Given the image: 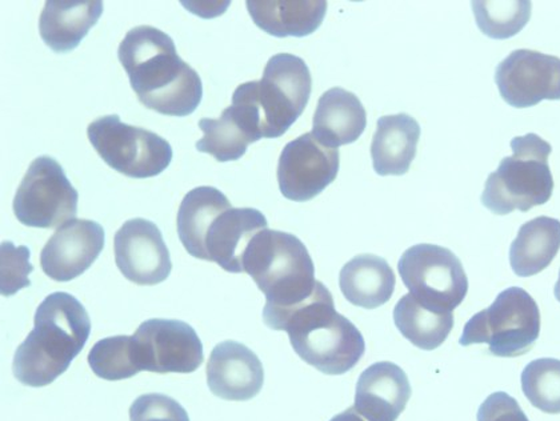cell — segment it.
Segmentation results:
<instances>
[{
    "label": "cell",
    "mask_w": 560,
    "mask_h": 421,
    "mask_svg": "<svg viewBox=\"0 0 560 421\" xmlns=\"http://www.w3.org/2000/svg\"><path fill=\"white\" fill-rule=\"evenodd\" d=\"M398 270L410 294L424 307L453 313L465 301L467 274L448 248L417 244L401 255Z\"/></svg>",
    "instance_id": "obj_9"
},
{
    "label": "cell",
    "mask_w": 560,
    "mask_h": 421,
    "mask_svg": "<svg viewBox=\"0 0 560 421\" xmlns=\"http://www.w3.org/2000/svg\"><path fill=\"white\" fill-rule=\"evenodd\" d=\"M553 292H556V297L560 302V271H559V279H558V282L556 284V290H553Z\"/></svg>",
    "instance_id": "obj_35"
},
{
    "label": "cell",
    "mask_w": 560,
    "mask_h": 421,
    "mask_svg": "<svg viewBox=\"0 0 560 421\" xmlns=\"http://www.w3.org/2000/svg\"><path fill=\"white\" fill-rule=\"evenodd\" d=\"M233 209L226 195L214 187H197L186 195L178 211V235L186 252L206 260V237L222 212Z\"/></svg>",
    "instance_id": "obj_25"
},
{
    "label": "cell",
    "mask_w": 560,
    "mask_h": 421,
    "mask_svg": "<svg viewBox=\"0 0 560 421\" xmlns=\"http://www.w3.org/2000/svg\"><path fill=\"white\" fill-rule=\"evenodd\" d=\"M478 421H529L514 398L506 393L489 396L480 406Z\"/></svg>",
    "instance_id": "obj_33"
},
{
    "label": "cell",
    "mask_w": 560,
    "mask_h": 421,
    "mask_svg": "<svg viewBox=\"0 0 560 421\" xmlns=\"http://www.w3.org/2000/svg\"><path fill=\"white\" fill-rule=\"evenodd\" d=\"M410 398L406 372L397 364L381 362L359 376L354 408L366 421H397Z\"/></svg>",
    "instance_id": "obj_17"
},
{
    "label": "cell",
    "mask_w": 560,
    "mask_h": 421,
    "mask_svg": "<svg viewBox=\"0 0 560 421\" xmlns=\"http://www.w3.org/2000/svg\"><path fill=\"white\" fill-rule=\"evenodd\" d=\"M30 249L15 247L12 242H3L0 247V292L3 296L15 295L22 289L32 285L28 274L34 271L30 264Z\"/></svg>",
    "instance_id": "obj_31"
},
{
    "label": "cell",
    "mask_w": 560,
    "mask_h": 421,
    "mask_svg": "<svg viewBox=\"0 0 560 421\" xmlns=\"http://www.w3.org/2000/svg\"><path fill=\"white\" fill-rule=\"evenodd\" d=\"M252 20L276 38H304L322 26L327 12L325 0H247Z\"/></svg>",
    "instance_id": "obj_22"
},
{
    "label": "cell",
    "mask_w": 560,
    "mask_h": 421,
    "mask_svg": "<svg viewBox=\"0 0 560 421\" xmlns=\"http://www.w3.org/2000/svg\"><path fill=\"white\" fill-rule=\"evenodd\" d=\"M312 90V72L304 60L292 54H277L267 62L260 81L241 84L234 94L257 108L261 137L276 139L303 114Z\"/></svg>",
    "instance_id": "obj_6"
},
{
    "label": "cell",
    "mask_w": 560,
    "mask_h": 421,
    "mask_svg": "<svg viewBox=\"0 0 560 421\" xmlns=\"http://www.w3.org/2000/svg\"><path fill=\"white\" fill-rule=\"evenodd\" d=\"M397 278L380 256L363 254L345 265L339 274L340 291L357 307L375 309L393 297Z\"/></svg>",
    "instance_id": "obj_24"
},
{
    "label": "cell",
    "mask_w": 560,
    "mask_h": 421,
    "mask_svg": "<svg viewBox=\"0 0 560 421\" xmlns=\"http://www.w3.org/2000/svg\"><path fill=\"white\" fill-rule=\"evenodd\" d=\"M511 149L513 155L490 174L482 194L483 206L495 215L527 212L552 197L551 144L537 133H527L511 140Z\"/></svg>",
    "instance_id": "obj_5"
},
{
    "label": "cell",
    "mask_w": 560,
    "mask_h": 421,
    "mask_svg": "<svg viewBox=\"0 0 560 421\" xmlns=\"http://www.w3.org/2000/svg\"><path fill=\"white\" fill-rule=\"evenodd\" d=\"M267 219L255 209H230L211 224L206 237V260L214 261L224 271L242 273L243 258L260 231L267 229Z\"/></svg>",
    "instance_id": "obj_19"
},
{
    "label": "cell",
    "mask_w": 560,
    "mask_h": 421,
    "mask_svg": "<svg viewBox=\"0 0 560 421\" xmlns=\"http://www.w3.org/2000/svg\"><path fill=\"white\" fill-rule=\"evenodd\" d=\"M105 242V230L100 223L72 219L60 225L42 249V270L55 282H70L94 265Z\"/></svg>",
    "instance_id": "obj_15"
},
{
    "label": "cell",
    "mask_w": 560,
    "mask_h": 421,
    "mask_svg": "<svg viewBox=\"0 0 560 421\" xmlns=\"http://www.w3.org/2000/svg\"><path fill=\"white\" fill-rule=\"evenodd\" d=\"M90 143L107 166L133 179L161 175L173 161L172 144L158 133L107 115L90 124Z\"/></svg>",
    "instance_id": "obj_8"
},
{
    "label": "cell",
    "mask_w": 560,
    "mask_h": 421,
    "mask_svg": "<svg viewBox=\"0 0 560 421\" xmlns=\"http://www.w3.org/2000/svg\"><path fill=\"white\" fill-rule=\"evenodd\" d=\"M330 421H366L364 420L361 414H359L355 411V408H349V410H346L342 413L337 414V417H334Z\"/></svg>",
    "instance_id": "obj_34"
},
{
    "label": "cell",
    "mask_w": 560,
    "mask_h": 421,
    "mask_svg": "<svg viewBox=\"0 0 560 421\" xmlns=\"http://www.w3.org/2000/svg\"><path fill=\"white\" fill-rule=\"evenodd\" d=\"M265 383L257 353L237 341L218 344L207 364V384L223 400L247 401L258 396Z\"/></svg>",
    "instance_id": "obj_16"
},
{
    "label": "cell",
    "mask_w": 560,
    "mask_h": 421,
    "mask_svg": "<svg viewBox=\"0 0 560 421\" xmlns=\"http://www.w3.org/2000/svg\"><path fill=\"white\" fill-rule=\"evenodd\" d=\"M499 94L515 108L560 101V58L533 50H515L495 71Z\"/></svg>",
    "instance_id": "obj_13"
},
{
    "label": "cell",
    "mask_w": 560,
    "mask_h": 421,
    "mask_svg": "<svg viewBox=\"0 0 560 421\" xmlns=\"http://www.w3.org/2000/svg\"><path fill=\"white\" fill-rule=\"evenodd\" d=\"M118 58L144 107L182 118L202 102L203 84L198 72L179 57L172 36L161 30H130L119 45Z\"/></svg>",
    "instance_id": "obj_1"
},
{
    "label": "cell",
    "mask_w": 560,
    "mask_h": 421,
    "mask_svg": "<svg viewBox=\"0 0 560 421\" xmlns=\"http://www.w3.org/2000/svg\"><path fill=\"white\" fill-rule=\"evenodd\" d=\"M394 321L410 343L420 350L432 351L447 340L454 327V315L424 307L416 297L407 294L394 308Z\"/></svg>",
    "instance_id": "obj_27"
},
{
    "label": "cell",
    "mask_w": 560,
    "mask_h": 421,
    "mask_svg": "<svg viewBox=\"0 0 560 421\" xmlns=\"http://www.w3.org/2000/svg\"><path fill=\"white\" fill-rule=\"evenodd\" d=\"M540 313L537 302L520 286L504 290L487 309L465 326L460 346L487 344L492 355H525L538 340Z\"/></svg>",
    "instance_id": "obj_7"
},
{
    "label": "cell",
    "mask_w": 560,
    "mask_h": 421,
    "mask_svg": "<svg viewBox=\"0 0 560 421\" xmlns=\"http://www.w3.org/2000/svg\"><path fill=\"white\" fill-rule=\"evenodd\" d=\"M339 150L328 148L313 132L292 140L280 154L279 190L285 199L308 201L324 192L337 179Z\"/></svg>",
    "instance_id": "obj_12"
},
{
    "label": "cell",
    "mask_w": 560,
    "mask_h": 421,
    "mask_svg": "<svg viewBox=\"0 0 560 421\" xmlns=\"http://www.w3.org/2000/svg\"><path fill=\"white\" fill-rule=\"evenodd\" d=\"M420 126L407 114L382 116L376 124L371 157L377 175L400 176L409 173L417 156Z\"/></svg>",
    "instance_id": "obj_23"
},
{
    "label": "cell",
    "mask_w": 560,
    "mask_h": 421,
    "mask_svg": "<svg viewBox=\"0 0 560 421\" xmlns=\"http://www.w3.org/2000/svg\"><path fill=\"white\" fill-rule=\"evenodd\" d=\"M203 138L197 150L215 157L218 162H234L246 154L248 145L261 138L259 115L247 103L233 100L221 118L199 121Z\"/></svg>",
    "instance_id": "obj_18"
},
{
    "label": "cell",
    "mask_w": 560,
    "mask_h": 421,
    "mask_svg": "<svg viewBox=\"0 0 560 421\" xmlns=\"http://www.w3.org/2000/svg\"><path fill=\"white\" fill-rule=\"evenodd\" d=\"M480 32L491 39H510L520 34L532 17V2H472Z\"/></svg>",
    "instance_id": "obj_28"
},
{
    "label": "cell",
    "mask_w": 560,
    "mask_h": 421,
    "mask_svg": "<svg viewBox=\"0 0 560 421\" xmlns=\"http://www.w3.org/2000/svg\"><path fill=\"white\" fill-rule=\"evenodd\" d=\"M114 252L121 274L138 285L163 283L173 271L162 232L148 219H131L121 225L114 237Z\"/></svg>",
    "instance_id": "obj_14"
},
{
    "label": "cell",
    "mask_w": 560,
    "mask_h": 421,
    "mask_svg": "<svg viewBox=\"0 0 560 421\" xmlns=\"http://www.w3.org/2000/svg\"><path fill=\"white\" fill-rule=\"evenodd\" d=\"M91 332L86 308L67 292H54L40 303L34 329L18 347L12 371L24 386L40 388L69 370Z\"/></svg>",
    "instance_id": "obj_3"
},
{
    "label": "cell",
    "mask_w": 560,
    "mask_h": 421,
    "mask_svg": "<svg viewBox=\"0 0 560 421\" xmlns=\"http://www.w3.org/2000/svg\"><path fill=\"white\" fill-rule=\"evenodd\" d=\"M366 126V108L350 91L334 87L320 96L313 124V136L320 143L332 149L355 143Z\"/></svg>",
    "instance_id": "obj_21"
},
{
    "label": "cell",
    "mask_w": 560,
    "mask_h": 421,
    "mask_svg": "<svg viewBox=\"0 0 560 421\" xmlns=\"http://www.w3.org/2000/svg\"><path fill=\"white\" fill-rule=\"evenodd\" d=\"M522 389L535 408L546 413H560V360L538 359L522 374Z\"/></svg>",
    "instance_id": "obj_30"
},
{
    "label": "cell",
    "mask_w": 560,
    "mask_h": 421,
    "mask_svg": "<svg viewBox=\"0 0 560 421\" xmlns=\"http://www.w3.org/2000/svg\"><path fill=\"white\" fill-rule=\"evenodd\" d=\"M560 249V222L539 217L522 225L511 244L510 265L521 278L534 277L549 267Z\"/></svg>",
    "instance_id": "obj_26"
},
{
    "label": "cell",
    "mask_w": 560,
    "mask_h": 421,
    "mask_svg": "<svg viewBox=\"0 0 560 421\" xmlns=\"http://www.w3.org/2000/svg\"><path fill=\"white\" fill-rule=\"evenodd\" d=\"M78 199L62 166L50 156H39L18 188L14 213L27 227L59 229L75 219Z\"/></svg>",
    "instance_id": "obj_10"
},
{
    "label": "cell",
    "mask_w": 560,
    "mask_h": 421,
    "mask_svg": "<svg viewBox=\"0 0 560 421\" xmlns=\"http://www.w3.org/2000/svg\"><path fill=\"white\" fill-rule=\"evenodd\" d=\"M140 371L192 374L203 364V344L195 329L180 320L150 319L133 335Z\"/></svg>",
    "instance_id": "obj_11"
},
{
    "label": "cell",
    "mask_w": 560,
    "mask_h": 421,
    "mask_svg": "<svg viewBox=\"0 0 560 421\" xmlns=\"http://www.w3.org/2000/svg\"><path fill=\"white\" fill-rule=\"evenodd\" d=\"M102 14L100 0H48L40 14V38L55 52L75 50Z\"/></svg>",
    "instance_id": "obj_20"
},
{
    "label": "cell",
    "mask_w": 560,
    "mask_h": 421,
    "mask_svg": "<svg viewBox=\"0 0 560 421\" xmlns=\"http://www.w3.org/2000/svg\"><path fill=\"white\" fill-rule=\"evenodd\" d=\"M130 421H190L184 407L170 396H139L130 407Z\"/></svg>",
    "instance_id": "obj_32"
},
{
    "label": "cell",
    "mask_w": 560,
    "mask_h": 421,
    "mask_svg": "<svg viewBox=\"0 0 560 421\" xmlns=\"http://www.w3.org/2000/svg\"><path fill=\"white\" fill-rule=\"evenodd\" d=\"M243 270L266 296L264 319L308 301L324 284L315 279L312 255L300 237L277 230L255 235Z\"/></svg>",
    "instance_id": "obj_4"
},
{
    "label": "cell",
    "mask_w": 560,
    "mask_h": 421,
    "mask_svg": "<svg viewBox=\"0 0 560 421\" xmlns=\"http://www.w3.org/2000/svg\"><path fill=\"white\" fill-rule=\"evenodd\" d=\"M89 364L101 379L118 382L139 374L132 337H112L97 341L89 353Z\"/></svg>",
    "instance_id": "obj_29"
},
{
    "label": "cell",
    "mask_w": 560,
    "mask_h": 421,
    "mask_svg": "<svg viewBox=\"0 0 560 421\" xmlns=\"http://www.w3.org/2000/svg\"><path fill=\"white\" fill-rule=\"evenodd\" d=\"M264 320L267 327L288 332L296 355L322 374H346L366 351L363 335L337 313L325 284L308 301Z\"/></svg>",
    "instance_id": "obj_2"
}]
</instances>
